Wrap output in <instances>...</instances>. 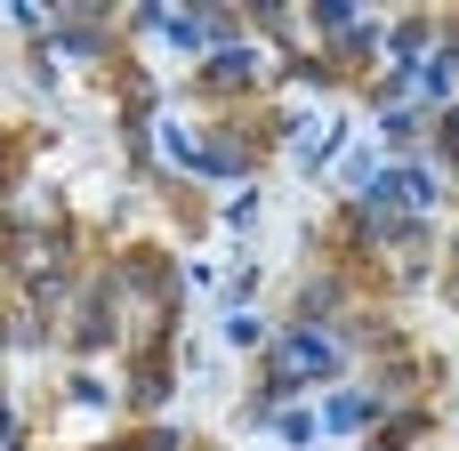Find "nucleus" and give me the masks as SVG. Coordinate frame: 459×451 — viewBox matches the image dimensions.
<instances>
[{"mask_svg":"<svg viewBox=\"0 0 459 451\" xmlns=\"http://www.w3.org/2000/svg\"><path fill=\"white\" fill-rule=\"evenodd\" d=\"M323 371H339V363H331V347H323L315 331L282 339V379H323Z\"/></svg>","mask_w":459,"mask_h":451,"instance_id":"nucleus-1","label":"nucleus"}]
</instances>
